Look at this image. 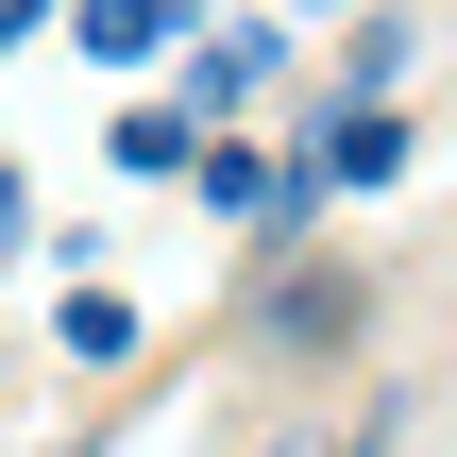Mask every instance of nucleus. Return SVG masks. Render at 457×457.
Returning <instances> with one entry per match:
<instances>
[{
	"mask_svg": "<svg viewBox=\"0 0 457 457\" xmlns=\"http://www.w3.org/2000/svg\"><path fill=\"white\" fill-rule=\"evenodd\" d=\"M288 170H305V204H356V187H390V170H407V119L356 85L339 119H305V153H288Z\"/></svg>",
	"mask_w": 457,
	"mask_h": 457,
	"instance_id": "f257e3e1",
	"label": "nucleus"
},
{
	"mask_svg": "<svg viewBox=\"0 0 457 457\" xmlns=\"http://www.w3.org/2000/svg\"><path fill=\"white\" fill-rule=\"evenodd\" d=\"M271 68H288V34H271V17H220V34H187V119H204V136H237V102H254Z\"/></svg>",
	"mask_w": 457,
	"mask_h": 457,
	"instance_id": "f03ea898",
	"label": "nucleus"
},
{
	"mask_svg": "<svg viewBox=\"0 0 457 457\" xmlns=\"http://www.w3.org/2000/svg\"><path fill=\"white\" fill-rule=\"evenodd\" d=\"M204 153H220V136H204L187 102H136V119H119V170H153V187H204Z\"/></svg>",
	"mask_w": 457,
	"mask_h": 457,
	"instance_id": "7ed1b4c3",
	"label": "nucleus"
},
{
	"mask_svg": "<svg viewBox=\"0 0 457 457\" xmlns=\"http://www.w3.org/2000/svg\"><path fill=\"white\" fill-rule=\"evenodd\" d=\"M102 68H153V51H187V17H153V0H102V17H68Z\"/></svg>",
	"mask_w": 457,
	"mask_h": 457,
	"instance_id": "20e7f679",
	"label": "nucleus"
},
{
	"mask_svg": "<svg viewBox=\"0 0 457 457\" xmlns=\"http://www.w3.org/2000/svg\"><path fill=\"white\" fill-rule=\"evenodd\" d=\"M271 322H288V339H356V271H288Z\"/></svg>",
	"mask_w": 457,
	"mask_h": 457,
	"instance_id": "39448f33",
	"label": "nucleus"
},
{
	"mask_svg": "<svg viewBox=\"0 0 457 457\" xmlns=\"http://www.w3.org/2000/svg\"><path fill=\"white\" fill-rule=\"evenodd\" d=\"M68 356H85V373L136 356V305H119V288H68Z\"/></svg>",
	"mask_w": 457,
	"mask_h": 457,
	"instance_id": "423d86ee",
	"label": "nucleus"
},
{
	"mask_svg": "<svg viewBox=\"0 0 457 457\" xmlns=\"http://www.w3.org/2000/svg\"><path fill=\"white\" fill-rule=\"evenodd\" d=\"M17 237H34V187H17V170H0V271H17Z\"/></svg>",
	"mask_w": 457,
	"mask_h": 457,
	"instance_id": "0eeeda50",
	"label": "nucleus"
}]
</instances>
